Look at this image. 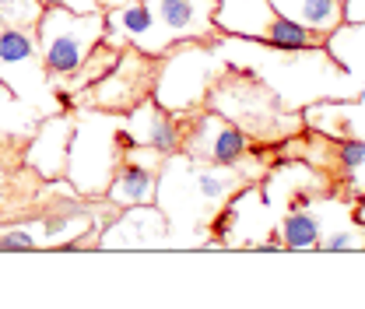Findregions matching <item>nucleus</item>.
<instances>
[{
    "label": "nucleus",
    "mask_w": 365,
    "mask_h": 309,
    "mask_svg": "<svg viewBox=\"0 0 365 309\" xmlns=\"http://www.w3.org/2000/svg\"><path fill=\"white\" fill-rule=\"evenodd\" d=\"M246 183L250 179L239 176L235 169L193 162L186 151H173L165 155V166L158 173L155 204L165 211L169 232H211L215 215L225 208L232 193L246 190Z\"/></svg>",
    "instance_id": "nucleus-1"
},
{
    "label": "nucleus",
    "mask_w": 365,
    "mask_h": 309,
    "mask_svg": "<svg viewBox=\"0 0 365 309\" xmlns=\"http://www.w3.org/2000/svg\"><path fill=\"white\" fill-rule=\"evenodd\" d=\"M130 141L123 133V113L74 109L63 179L78 197H106Z\"/></svg>",
    "instance_id": "nucleus-2"
},
{
    "label": "nucleus",
    "mask_w": 365,
    "mask_h": 309,
    "mask_svg": "<svg viewBox=\"0 0 365 309\" xmlns=\"http://www.w3.org/2000/svg\"><path fill=\"white\" fill-rule=\"evenodd\" d=\"M207 109L225 116L228 123H235L257 144L281 141V137H288V133H295L302 127L299 116H288L281 98L257 74L239 71L235 64H228L225 74L215 81V88L207 95Z\"/></svg>",
    "instance_id": "nucleus-3"
},
{
    "label": "nucleus",
    "mask_w": 365,
    "mask_h": 309,
    "mask_svg": "<svg viewBox=\"0 0 365 309\" xmlns=\"http://www.w3.org/2000/svg\"><path fill=\"white\" fill-rule=\"evenodd\" d=\"M225 53H218V46L211 39H186V43L169 46L158 56L151 98L173 116L193 113L207 106V95L215 88V81L225 74Z\"/></svg>",
    "instance_id": "nucleus-4"
},
{
    "label": "nucleus",
    "mask_w": 365,
    "mask_h": 309,
    "mask_svg": "<svg viewBox=\"0 0 365 309\" xmlns=\"http://www.w3.org/2000/svg\"><path fill=\"white\" fill-rule=\"evenodd\" d=\"M102 36H106V7L91 14H74L67 7H43V18L36 21V43L53 78V88L88 60V53L102 43Z\"/></svg>",
    "instance_id": "nucleus-5"
},
{
    "label": "nucleus",
    "mask_w": 365,
    "mask_h": 309,
    "mask_svg": "<svg viewBox=\"0 0 365 309\" xmlns=\"http://www.w3.org/2000/svg\"><path fill=\"white\" fill-rule=\"evenodd\" d=\"M0 81L29 106L43 109L46 116L71 109V102L53 88V78L46 71L39 43H36V29L0 25Z\"/></svg>",
    "instance_id": "nucleus-6"
},
{
    "label": "nucleus",
    "mask_w": 365,
    "mask_h": 309,
    "mask_svg": "<svg viewBox=\"0 0 365 309\" xmlns=\"http://www.w3.org/2000/svg\"><path fill=\"white\" fill-rule=\"evenodd\" d=\"M158 56L140 53L134 46L120 49L109 74H102L91 88L71 98V109H102V113H130L155 88Z\"/></svg>",
    "instance_id": "nucleus-7"
},
{
    "label": "nucleus",
    "mask_w": 365,
    "mask_h": 309,
    "mask_svg": "<svg viewBox=\"0 0 365 309\" xmlns=\"http://www.w3.org/2000/svg\"><path fill=\"white\" fill-rule=\"evenodd\" d=\"M176 120H180V151H186L193 162L239 169L253 155V141L207 106L182 113Z\"/></svg>",
    "instance_id": "nucleus-8"
},
{
    "label": "nucleus",
    "mask_w": 365,
    "mask_h": 309,
    "mask_svg": "<svg viewBox=\"0 0 365 309\" xmlns=\"http://www.w3.org/2000/svg\"><path fill=\"white\" fill-rule=\"evenodd\" d=\"M95 246L98 250H162V246H173L169 218L158 204L120 208L116 218L98 232Z\"/></svg>",
    "instance_id": "nucleus-9"
},
{
    "label": "nucleus",
    "mask_w": 365,
    "mask_h": 309,
    "mask_svg": "<svg viewBox=\"0 0 365 309\" xmlns=\"http://www.w3.org/2000/svg\"><path fill=\"white\" fill-rule=\"evenodd\" d=\"M165 166V155L144 144H130L120 158V169L106 190V201L120 211V208H134V204H155V190H158V173Z\"/></svg>",
    "instance_id": "nucleus-10"
},
{
    "label": "nucleus",
    "mask_w": 365,
    "mask_h": 309,
    "mask_svg": "<svg viewBox=\"0 0 365 309\" xmlns=\"http://www.w3.org/2000/svg\"><path fill=\"white\" fill-rule=\"evenodd\" d=\"M215 4L218 0H148L162 46L169 49L186 39H215Z\"/></svg>",
    "instance_id": "nucleus-11"
},
{
    "label": "nucleus",
    "mask_w": 365,
    "mask_h": 309,
    "mask_svg": "<svg viewBox=\"0 0 365 309\" xmlns=\"http://www.w3.org/2000/svg\"><path fill=\"white\" fill-rule=\"evenodd\" d=\"M102 43L113 49H127L134 46L140 53L162 56L165 46L158 39V25L151 18L148 0H134V4H120V7H106V36Z\"/></svg>",
    "instance_id": "nucleus-12"
},
{
    "label": "nucleus",
    "mask_w": 365,
    "mask_h": 309,
    "mask_svg": "<svg viewBox=\"0 0 365 309\" xmlns=\"http://www.w3.org/2000/svg\"><path fill=\"white\" fill-rule=\"evenodd\" d=\"M71 127H74V109L53 113L36 127V133L25 141V166L46 179L63 176L67 166V144H71Z\"/></svg>",
    "instance_id": "nucleus-13"
},
{
    "label": "nucleus",
    "mask_w": 365,
    "mask_h": 309,
    "mask_svg": "<svg viewBox=\"0 0 365 309\" xmlns=\"http://www.w3.org/2000/svg\"><path fill=\"white\" fill-rule=\"evenodd\" d=\"M281 14L271 0H218L215 4V29L228 39H257L267 43Z\"/></svg>",
    "instance_id": "nucleus-14"
},
{
    "label": "nucleus",
    "mask_w": 365,
    "mask_h": 309,
    "mask_svg": "<svg viewBox=\"0 0 365 309\" xmlns=\"http://www.w3.org/2000/svg\"><path fill=\"white\" fill-rule=\"evenodd\" d=\"M123 133L130 144L155 148L162 155L180 151V120L169 109H162L151 95L144 102H137L130 113H123Z\"/></svg>",
    "instance_id": "nucleus-15"
},
{
    "label": "nucleus",
    "mask_w": 365,
    "mask_h": 309,
    "mask_svg": "<svg viewBox=\"0 0 365 309\" xmlns=\"http://www.w3.org/2000/svg\"><path fill=\"white\" fill-rule=\"evenodd\" d=\"M271 4L281 18H292L302 29H309V32H317V36L327 39L330 32L341 29L348 0H271Z\"/></svg>",
    "instance_id": "nucleus-16"
},
{
    "label": "nucleus",
    "mask_w": 365,
    "mask_h": 309,
    "mask_svg": "<svg viewBox=\"0 0 365 309\" xmlns=\"http://www.w3.org/2000/svg\"><path fill=\"white\" fill-rule=\"evenodd\" d=\"M43 120H46L43 109L29 106L25 98H18L14 91L0 81V137H7V141H29Z\"/></svg>",
    "instance_id": "nucleus-17"
},
{
    "label": "nucleus",
    "mask_w": 365,
    "mask_h": 309,
    "mask_svg": "<svg viewBox=\"0 0 365 309\" xmlns=\"http://www.w3.org/2000/svg\"><path fill=\"white\" fill-rule=\"evenodd\" d=\"M281 246L292 250V253H309L319 246V235H323V218L313 204H302V208H292L284 221H281Z\"/></svg>",
    "instance_id": "nucleus-18"
},
{
    "label": "nucleus",
    "mask_w": 365,
    "mask_h": 309,
    "mask_svg": "<svg viewBox=\"0 0 365 309\" xmlns=\"http://www.w3.org/2000/svg\"><path fill=\"white\" fill-rule=\"evenodd\" d=\"M116 56H120V49H113V46H106V43H98L95 49L88 53V60L71 74V78H63V81H56V91L71 102L74 95H81L85 88H91L102 74H109L113 71V64H116Z\"/></svg>",
    "instance_id": "nucleus-19"
},
{
    "label": "nucleus",
    "mask_w": 365,
    "mask_h": 309,
    "mask_svg": "<svg viewBox=\"0 0 365 309\" xmlns=\"http://www.w3.org/2000/svg\"><path fill=\"white\" fill-rule=\"evenodd\" d=\"M348 250H365V221L344 218L337 225H323L317 253H348Z\"/></svg>",
    "instance_id": "nucleus-20"
},
{
    "label": "nucleus",
    "mask_w": 365,
    "mask_h": 309,
    "mask_svg": "<svg viewBox=\"0 0 365 309\" xmlns=\"http://www.w3.org/2000/svg\"><path fill=\"white\" fill-rule=\"evenodd\" d=\"M39 18H43V4L39 0H0V25L36 29Z\"/></svg>",
    "instance_id": "nucleus-21"
},
{
    "label": "nucleus",
    "mask_w": 365,
    "mask_h": 309,
    "mask_svg": "<svg viewBox=\"0 0 365 309\" xmlns=\"http://www.w3.org/2000/svg\"><path fill=\"white\" fill-rule=\"evenodd\" d=\"M337 162H341V169H348V173L362 169L365 166V141L362 137H348V141H341V144H337Z\"/></svg>",
    "instance_id": "nucleus-22"
},
{
    "label": "nucleus",
    "mask_w": 365,
    "mask_h": 309,
    "mask_svg": "<svg viewBox=\"0 0 365 309\" xmlns=\"http://www.w3.org/2000/svg\"><path fill=\"white\" fill-rule=\"evenodd\" d=\"M60 7L74 11V14H91V11H102L98 0H60Z\"/></svg>",
    "instance_id": "nucleus-23"
},
{
    "label": "nucleus",
    "mask_w": 365,
    "mask_h": 309,
    "mask_svg": "<svg viewBox=\"0 0 365 309\" xmlns=\"http://www.w3.org/2000/svg\"><path fill=\"white\" fill-rule=\"evenodd\" d=\"M102 7H120V4H134V0H98Z\"/></svg>",
    "instance_id": "nucleus-24"
},
{
    "label": "nucleus",
    "mask_w": 365,
    "mask_h": 309,
    "mask_svg": "<svg viewBox=\"0 0 365 309\" xmlns=\"http://www.w3.org/2000/svg\"><path fill=\"white\" fill-rule=\"evenodd\" d=\"M359 218H362V221H365V204H362V208H359Z\"/></svg>",
    "instance_id": "nucleus-25"
}]
</instances>
